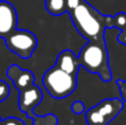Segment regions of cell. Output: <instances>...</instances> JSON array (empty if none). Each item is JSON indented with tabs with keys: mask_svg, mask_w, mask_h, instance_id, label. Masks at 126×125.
Returning a JSON list of instances; mask_svg holds the SVG:
<instances>
[{
	"mask_svg": "<svg viewBox=\"0 0 126 125\" xmlns=\"http://www.w3.org/2000/svg\"><path fill=\"white\" fill-rule=\"evenodd\" d=\"M66 13L76 31L87 41H104L106 29H113V16L102 15L85 0Z\"/></svg>",
	"mask_w": 126,
	"mask_h": 125,
	"instance_id": "cell-1",
	"label": "cell"
},
{
	"mask_svg": "<svg viewBox=\"0 0 126 125\" xmlns=\"http://www.w3.org/2000/svg\"><path fill=\"white\" fill-rule=\"evenodd\" d=\"M80 66L93 74H98L103 82H110L113 78L110 66L109 51L106 42L104 41H87L81 49L79 54Z\"/></svg>",
	"mask_w": 126,
	"mask_h": 125,
	"instance_id": "cell-2",
	"label": "cell"
},
{
	"mask_svg": "<svg viewBox=\"0 0 126 125\" xmlns=\"http://www.w3.org/2000/svg\"><path fill=\"white\" fill-rule=\"evenodd\" d=\"M42 84L51 96L61 100L71 95L76 90L78 77L70 74L58 65H54L44 72Z\"/></svg>",
	"mask_w": 126,
	"mask_h": 125,
	"instance_id": "cell-3",
	"label": "cell"
},
{
	"mask_svg": "<svg viewBox=\"0 0 126 125\" xmlns=\"http://www.w3.org/2000/svg\"><path fill=\"white\" fill-rule=\"evenodd\" d=\"M124 108L122 99H105L85 112L87 125H107L118 116Z\"/></svg>",
	"mask_w": 126,
	"mask_h": 125,
	"instance_id": "cell-4",
	"label": "cell"
},
{
	"mask_svg": "<svg viewBox=\"0 0 126 125\" xmlns=\"http://www.w3.org/2000/svg\"><path fill=\"white\" fill-rule=\"evenodd\" d=\"M7 48L21 59H30L38 46L34 33L24 29H16L4 39Z\"/></svg>",
	"mask_w": 126,
	"mask_h": 125,
	"instance_id": "cell-5",
	"label": "cell"
},
{
	"mask_svg": "<svg viewBox=\"0 0 126 125\" xmlns=\"http://www.w3.org/2000/svg\"><path fill=\"white\" fill-rule=\"evenodd\" d=\"M42 99H43V93L39 86L32 84L26 89H22L19 91V99H18L20 111L23 112L28 117L32 119L34 114L33 110L41 103Z\"/></svg>",
	"mask_w": 126,
	"mask_h": 125,
	"instance_id": "cell-6",
	"label": "cell"
},
{
	"mask_svg": "<svg viewBox=\"0 0 126 125\" xmlns=\"http://www.w3.org/2000/svg\"><path fill=\"white\" fill-rule=\"evenodd\" d=\"M18 13L16 8L9 1H0V38L6 39L17 29Z\"/></svg>",
	"mask_w": 126,
	"mask_h": 125,
	"instance_id": "cell-7",
	"label": "cell"
},
{
	"mask_svg": "<svg viewBox=\"0 0 126 125\" xmlns=\"http://www.w3.org/2000/svg\"><path fill=\"white\" fill-rule=\"evenodd\" d=\"M7 77L12 81L13 85L18 91L34 84V75H33V73L29 70L21 69L17 64H11L7 69Z\"/></svg>",
	"mask_w": 126,
	"mask_h": 125,
	"instance_id": "cell-8",
	"label": "cell"
},
{
	"mask_svg": "<svg viewBox=\"0 0 126 125\" xmlns=\"http://www.w3.org/2000/svg\"><path fill=\"white\" fill-rule=\"evenodd\" d=\"M55 65H58L60 69L64 70L65 72L78 77L80 63H79V58L74 54V52L72 50L66 49V50L61 51L57 58Z\"/></svg>",
	"mask_w": 126,
	"mask_h": 125,
	"instance_id": "cell-9",
	"label": "cell"
},
{
	"mask_svg": "<svg viewBox=\"0 0 126 125\" xmlns=\"http://www.w3.org/2000/svg\"><path fill=\"white\" fill-rule=\"evenodd\" d=\"M46 9L52 16H61L67 11L66 0H46Z\"/></svg>",
	"mask_w": 126,
	"mask_h": 125,
	"instance_id": "cell-10",
	"label": "cell"
},
{
	"mask_svg": "<svg viewBox=\"0 0 126 125\" xmlns=\"http://www.w3.org/2000/svg\"><path fill=\"white\" fill-rule=\"evenodd\" d=\"M9 94H10V88H9V85L3 80L0 79V103L3 102L9 96Z\"/></svg>",
	"mask_w": 126,
	"mask_h": 125,
	"instance_id": "cell-11",
	"label": "cell"
},
{
	"mask_svg": "<svg viewBox=\"0 0 126 125\" xmlns=\"http://www.w3.org/2000/svg\"><path fill=\"white\" fill-rule=\"evenodd\" d=\"M71 111L76 115H80L85 112V105L81 101H74L71 105Z\"/></svg>",
	"mask_w": 126,
	"mask_h": 125,
	"instance_id": "cell-12",
	"label": "cell"
},
{
	"mask_svg": "<svg viewBox=\"0 0 126 125\" xmlns=\"http://www.w3.org/2000/svg\"><path fill=\"white\" fill-rule=\"evenodd\" d=\"M116 83H117L118 88H120V93H121V99L123 100V102L126 103V80H116Z\"/></svg>",
	"mask_w": 126,
	"mask_h": 125,
	"instance_id": "cell-13",
	"label": "cell"
},
{
	"mask_svg": "<svg viewBox=\"0 0 126 125\" xmlns=\"http://www.w3.org/2000/svg\"><path fill=\"white\" fill-rule=\"evenodd\" d=\"M0 125H24V122L18 117H8L6 120H2Z\"/></svg>",
	"mask_w": 126,
	"mask_h": 125,
	"instance_id": "cell-14",
	"label": "cell"
},
{
	"mask_svg": "<svg viewBox=\"0 0 126 125\" xmlns=\"http://www.w3.org/2000/svg\"><path fill=\"white\" fill-rule=\"evenodd\" d=\"M117 41L120 42L121 44L126 46V28H124L123 30H121V33L117 37Z\"/></svg>",
	"mask_w": 126,
	"mask_h": 125,
	"instance_id": "cell-15",
	"label": "cell"
},
{
	"mask_svg": "<svg viewBox=\"0 0 126 125\" xmlns=\"http://www.w3.org/2000/svg\"><path fill=\"white\" fill-rule=\"evenodd\" d=\"M0 124H1V119H0Z\"/></svg>",
	"mask_w": 126,
	"mask_h": 125,
	"instance_id": "cell-16",
	"label": "cell"
}]
</instances>
